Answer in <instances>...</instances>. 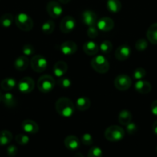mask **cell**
<instances>
[{
	"mask_svg": "<svg viewBox=\"0 0 157 157\" xmlns=\"http://www.w3.org/2000/svg\"><path fill=\"white\" fill-rule=\"evenodd\" d=\"M125 136V131L119 126L112 125L107 127L105 131V137L111 142H118L122 140Z\"/></svg>",
	"mask_w": 157,
	"mask_h": 157,
	"instance_id": "7a4b0ae2",
	"label": "cell"
},
{
	"mask_svg": "<svg viewBox=\"0 0 157 157\" xmlns=\"http://www.w3.org/2000/svg\"><path fill=\"white\" fill-rule=\"evenodd\" d=\"M114 85L119 90H126L132 85V80L128 75H119L114 80Z\"/></svg>",
	"mask_w": 157,
	"mask_h": 157,
	"instance_id": "52a82bcc",
	"label": "cell"
},
{
	"mask_svg": "<svg viewBox=\"0 0 157 157\" xmlns=\"http://www.w3.org/2000/svg\"><path fill=\"white\" fill-rule=\"evenodd\" d=\"M65 147L69 150H76L79 147L80 142L79 140L73 135L66 136V139L64 140Z\"/></svg>",
	"mask_w": 157,
	"mask_h": 157,
	"instance_id": "2e32d148",
	"label": "cell"
},
{
	"mask_svg": "<svg viewBox=\"0 0 157 157\" xmlns=\"http://www.w3.org/2000/svg\"><path fill=\"white\" fill-rule=\"evenodd\" d=\"M91 66L95 71L99 74H106L109 70V63L103 55H97L91 61Z\"/></svg>",
	"mask_w": 157,
	"mask_h": 157,
	"instance_id": "3957f363",
	"label": "cell"
},
{
	"mask_svg": "<svg viewBox=\"0 0 157 157\" xmlns=\"http://www.w3.org/2000/svg\"><path fill=\"white\" fill-rule=\"evenodd\" d=\"M106 6L108 10L112 13H117L122 9V3L119 0H108Z\"/></svg>",
	"mask_w": 157,
	"mask_h": 157,
	"instance_id": "d4e9b609",
	"label": "cell"
},
{
	"mask_svg": "<svg viewBox=\"0 0 157 157\" xmlns=\"http://www.w3.org/2000/svg\"><path fill=\"white\" fill-rule=\"evenodd\" d=\"M22 52L26 56H29V55H32L35 54V49L32 44H26L22 47Z\"/></svg>",
	"mask_w": 157,
	"mask_h": 157,
	"instance_id": "d590c367",
	"label": "cell"
},
{
	"mask_svg": "<svg viewBox=\"0 0 157 157\" xmlns=\"http://www.w3.org/2000/svg\"><path fill=\"white\" fill-rule=\"evenodd\" d=\"M22 128L26 133L35 134L38 131V126L36 122L32 120H26L22 123Z\"/></svg>",
	"mask_w": 157,
	"mask_h": 157,
	"instance_id": "5bb4252c",
	"label": "cell"
},
{
	"mask_svg": "<svg viewBox=\"0 0 157 157\" xmlns=\"http://www.w3.org/2000/svg\"><path fill=\"white\" fill-rule=\"evenodd\" d=\"M99 46L92 41H88L83 44V51L87 55H95L99 52Z\"/></svg>",
	"mask_w": 157,
	"mask_h": 157,
	"instance_id": "d6986e66",
	"label": "cell"
},
{
	"mask_svg": "<svg viewBox=\"0 0 157 157\" xmlns=\"http://www.w3.org/2000/svg\"><path fill=\"white\" fill-rule=\"evenodd\" d=\"M58 84L62 88H69L72 84V81L69 78L66 77H61L58 80Z\"/></svg>",
	"mask_w": 157,
	"mask_h": 157,
	"instance_id": "836d02e7",
	"label": "cell"
},
{
	"mask_svg": "<svg viewBox=\"0 0 157 157\" xmlns=\"http://www.w3.org/2000/svg\"><path fill=\"white\" fill-rule=\"evenodd\" d=\"M135 47L136 48V50L140 51V52L141 51H144L148 47V42L146 41V39L140 38V39L136 41V42L135 44Z\"/></svg>",
	"mask_w": 157,
	"mask_h": 157,
	"instance_id": "e575fe53",
	"label": "cell"
},
{
	"mask_svg": "<svg viewBox=\"0 0 157 157\" xmlns=\"http://www.w3.org/2000/svg\"><path fill=\"white\" fill-rule=\"evenodd\" d=\"M17 86H18V90L21 93L29 94L33 90L35 87V82L30 77H25L18 81Z\"/></svg>",
	"mask_w": 157,
	"mask_h": 157,
	"instance_id": "ba28073f",
	"label": "cell"
},
{
	"mask_svg": "<svg viewBox=\"0 0 157 157\" xmlns=\"http://www.w3.org/2000/svg\"><path fill=\"white\" fill-rule=\"evenodd\" d=\"M146 36L149 42L157 44V22L149 26L146 32Z\"/></svg>",
	"mask_w": 157,
	"mask_h": 157,
	"instance_id": "44dd1931",
	"label": "cell"
},
{
	"mask_svg": "<svg viewBox=\"0 0 157 157\" xmlns=\"http://www.w3.org/2000/svg\"><path fill=\"white\" fill-rule=\"evenodd\" d=\"M58 1L61 3H62V4H66V3H69L70 0H58Z\"/></svg>",
	"mask_w": 157,
	"mask_h": 157,
	"instance_id": "7bdbcfd3",
	"label": "cell"
},
{
	"mask_svg": "<svg viewBox=\"0 0 157 157\" xmlns=\"http://www.w3.org/2000/svg\"><path fill=\"white\" fill-rule=\"evenodd\" d=\"M75 27V20L73 17L68 16L64 17L62 19L61 23H60V30L63 33H69L72 32Z\"/></svg>",
	"mask_w": 157,
	"mask_h": 157,
	"instance_id": "30bf717a",
	"label": "cell"
},
{
	"mask_svg": "<svg viewBox=\"0 0 157 157\" xmlns=\"http://www.w3.org/2000/svg\"><path fill=\"white\" fill-rule=\"evenodd\" d=\"M88 157H103V151L98 147H93L89 150Z\"/></svg>",
	"mask_w": 157,
	"mask_h": 157,
	"instance_id": "1f68e13d",
	"label": "cell"
},
{
	"mask_svg": "<svg viewBox=\"0 0 157 157\" xmlns=\"http://www.w3.org/2000/svg\"><path fill=\"white\" fill-rule=\"evenodd\" d=\"M15 141L19 145L24 146L29 144V137L27 135L23 134V133H19V134L16 135V136H15Z\"/></svg>",
	"mask_w": 157,
	"mask_h": 157,
	"instance_id": "4dcf8cb0",
	"label": "cell"
},
{
	"mask_svg": "<svg viewBox=\"0 0 157 157\" xmlns=\"http://www.w3.org/2000/svg\"><path fill=\"white\" fill-rule=\"evenodd\" d=\"M2 102L7 107H14L16 105V99L12 93L7 92L2 97Z\"/></svg>",
	"mask_w": 157,
	"mask_h": 157,
	"instance_id": "484cf974",
	"label": "cell"
},
{
	"mask_svg": "<svg viewBox=\"0 0 157 157\" xmlns=\"http://www.w3.org/2000/svg\"><path fill=\"white\" fill-rule=\"evenodd\" d=\"M146 75V71L143 67H137L133 71V78L136 80H142Z\"/></svg>",
	"mask_w": 157,
	"mask_h": 157,
	"instance_id": "d6a6232c",
	"label": "cell"
},
{
	"mask_svg": "<svg viewBox=\"0 0 157 157\" xmlns=\"http://www.w3.org/2000/svg\"><path fill=\"white\" fill-rule=\"evenodd\" d=\"M55 29V23L52 20H48L45 21L42 25V30L46 35H50Z\"/></svg>",
	"mask_w": 157,
	"mask_h": 157,
	"instance_id": "f1b7e54d",
	"label": "cell"
},
{
	"mask_svg": "<svg viewBox=\"0 0 157 157\" xmlns=\"http://www.w3.org/2000/svg\"><path fill=\"white\" fill-rule=\"evenodd\" d=\"M151 111H152V114L157 116V100L156 101H154L152 103V105H151Z\"/></svg>",
	"mask_w": 157,
	"mask_h": 157,
	"instance_id": "60d3db41",
	"label": "cell"
},
{
	"mask_svg": "<svg viewBox=\"0 0 157 157\" xmlns=\"http://www.w3.org/2000/svg\"><path fill=\"white\" fill-rule=\"evenodd\" d=\"M97 29L103 32H109L111 31L114 27V21L112 18L108 17H103L97 21Z\"/></svg>",
	"mask_w": 157,
	"mask_h": 157,
	"instance_id": "4fadbf2b",
	"label": "cell"
},
{
	"mask_svg": "<svg viewBox=\"0 0 157 157\" xmlns=\"http://www.w3.org/2000/svg\"><path fill=\"white\" fill-rule=\"evenodd\" d=\"M15 22L17 27L25 32L31 31L33 28V21L32 18L26 13L18 14L15 18Z\"/></svg>",
	"mask_w": 157,
	"mask_h": 157,
	"instance_id": "5b68a950",
	"label": "cell"
},
{
	"mask_svg": "<svg viewBox=\"0 0 157 157\" xmlns=\"http://www.w3.org/2000/svg\"><path fill=\"white\" fill-rule=\"evenodd\" d=\"M68 65L65 61H57L53 67V73L57 78H61L67 72Z\"/></svg>",
	"mask_w": 157,
	"mask_h": 157,
	"instance_id": "ac0fdd59",
	"label": "cell"
},
{
	"mask_svg": "<svg viewBox=\"0 0 157 157\" xmlns=\"http://www.w3.org/2000/svg\"><path fill=\"white\" fill-rule=\"evenodd\" d=\"M77 50V45L74 41H64L60 46V51L65 55H72L75 53Z\"/></svg>",
	"mask_w": 157,
	"mask_h": 157,
	"instance_id": "9a60e30c",
	"label": "cell"
},
{
	"mask_svg": "<svg viewBox=\"0 0 157 157\" xmlns=\"http://www.w3.org/2000/svg\"><path fill=\"white\" fill-rule=\"evenodd\" d=\"M7 154L8 156L10 157H14L17 155L18 153V149L15 145H10L7 148Z\"/></svg>",
	"mask_w": 157,
	"mask_h": 157,
	"instance_id": "ab89813d",
	"label": "cell"
},
{
	"mask_svg": "<svg viewBox=\"0 0 157 157\" xmlns=\"http://www.w3.org/2000/svg\"><path fill=\"white\" fill-rule=\"evenodd\" d=\"M55 85V79L49 75H44L40 77L37 82L38 90L42 93H49L52 91Z\"/></svg>",
	"mask_w": 157,
	"mask_h": 157,
	"instance_id": "277c9868",
	"label": "cell"
},
{
	"mask_svg": "<svg viewBox=\"0 0 157 157\" xmlns=\"http://www.w3.org/2000/svg\"><path fill=\"white\" fill-rule=\"evenodd\" d=\"M137 130L138 129H137L136 124H134V123L130 122L126 125V131L129 135H133L136 133Z\"/></svg>",
	"mask_w": 157,
	"mask_h": 157,
	"instance_id": "f35d334b",
	"label": "cell"
},
{
	"mask_svg": "<svg viewBox=\"0 0 157 157\" xmlns=\"http://www.w3.org/2000/svg\"><path fill=\"white\" fill-rule=\"evenodd\" d=\"M46 10L50 17L57 18L62 14V7L58 2L55 1H50L46 6Z\"/></svg>",
	"mask_w": 157,
	"mask_h": 157,
	"instance_id": "9c48e42d",
	"label": "cell"
},
{
	"mask_svg": "<svg viewBox=\"0 0 157 157\" xmlns=\"http://www.w3.org/2000/svg\"><path fill=\"white\" fill-rule=\"evenodd\" d=\"M76 108L80 111H85L89 108L91 105V102L89 99L86 97H80L76 100Z\"/></svg>",
	"mask_w": 157,
	"mask_h": 157,
	"instance_id": "7402d4cb",
	"label": "cell"
},
{
	"mask_svg": "<svg viewBox=\"0 0 157 157\" xmlns=\"http://www.w3.org/2000/svg\"><path fill=\"white\" fill-rule=\"evenodd\" d=\"M87 35L90 38H95L98 36V29L95 25L90 26L87 30Z\"/></svg>",
	"mask_w": 157,
	"mask_h": 157,
	"instance_id": "74e56055",
	"label": "cell"
},
{
	"mask_svg": "<svg viewBox=\"0 0 157 157\" xmlns=\"http://www.w3.org/2000/svg\"><path fill=\"white\" fill-rule=\"evenodd\" d=\"M82 20L86 25L94 26L97 23V15L93 11L85 10L82 14Z\"/></svg>",
	"mask_w": 157,
	"mask_h": 157,
	"instance_id": "8fae6325",
	"label": "cell"
},
{
	"mask_svg": "<svg viewBox=\"0 0 157 157\" xmlns=\"http://www.w3.org/2000/svg\"><path fill=\"white\" fill-rule=\"evenodd\" d=\"M74 157H84V156H83V155L81 153H75V155L74 156Z\"/></svg>",
	"mask_w": 157,
	"mask_h": 157,
	"instance_id": "ee69618b",
	"label": "cell"
},
{
	"mask_svg": "<svg viewBox=\"0 0 157 157\" xmlns=\"http://www.w3.org/2000/svg\"><path fill=\"white\" fill-rule=\"evenodd\" d=\"M119 122L122 125L126 126L132 121V113L127 110H123L119 114Z\"/></svg>",
	"mask_w": 157,
	"mask_h": 157,
	"instance_id": "cb8c5ba5",
	"label": "cell"
},
{
	"mask_svg": "<svg viewBox=\"0 0 157 157\" xmlns=\"http://www.w3.org/2000/svg\"><path fill=\"white\" fill-rule=\"evenodd\" d=\"M55 110L60 116L70 117L75 111V106L72 101L67 98H60L55 103Z\"/></svg>",
	"mask_w": 157,
	"mask_h": 157,
	"instance_id": "6da1fadb",
	"label": "cell"
},
{
	"mask_svg": "<svg viewBox=\"0 0 157 157\" xmlns=\"http://www.w3.org/2000/svg\"><path fill=\"white\" fill-rule=\"evenodd\" d=\"M131 54V48L129 45L123 44L119 46L115 52V57L119 61H126L129 58Z\"/></svg>",
	"mask_w": 157,
	"mask_h": 157,
	"instance_id": "7c38bea8",
	"label": "cell"
},
{
	"mask_svg": "<svg viewBox=\"0 0 157 157\" xmlns=\"http://www.w3.org/2000/svg\"><path fill=\"white\" fill-rule=\"evenodd\" d=\"M134 87H135V90L138 93L143 94L149 93L152 90V86L150 83L146 81H143V80H139L135 84Z\"/></svg>",
	"mask_w": 157,
	"mask_h": 157,
	"instance_id": "e0dca14e",
	"label": "cell"
},
{
	"mask_svg": "<svg viewBox=\"0 0 157 157\" xmlns=\"http://www.w3.org/2000/svg\"><path fill=\"white\" fill-rule=\"evenodd\" d=\"M100 51L102 52V53L105 54V55H107V54L110 53L112 49V43L109 41H103V42L100 44Z\"/></svg>",
	"mask_w": 157,
	"mask_h": 157,
	"instance_id": "f546056e",
	"label": "cell"
},
{
	"mask_svg": "<svg viewBox=\"0 0 157 157\" xmlns=\"http://www.w3.org/2000/svg\"><path fill=\"white\" fill-rule=\"evenodd\" d=\"M30 64L34 71L37 73H41L46 69L48 62L46 58H44L42 55H36L32 57L30 61Z\"/></svg>",
	"mask_w": 157,
	"mask_h": 157,
	"instance_id": "8992f818",
	"label": "cell"
},
{
	"mask_svg": "<svg viewBox=\"0 0 157 157\" xmlns=\"http://www.w3.org/2000/svg\"><path fill=\"white\" fill-rule=\"evenodd\" d=\"M29 58L26 56H24V55L17 58L16 59H15V62H14L15 68L16 69V70L19 71H25L26 69H27V67H29Z\"/></svg>",
	"mask_w": 157,
	"mask_h": 157,
	"instance_id": "ffe728a7",
	"label": "cell"
},
{
	"mask_svg": "<svg viewBox=\"0 0 157 157\" xmlns=\"http://www.w3.org/2000/svg\"><path fill=\"white\" fill-rule=\"evenodd\" d=\"M13 15L10 13H6L0 17V25L4 28H9L13 22Z\"/></svg>",
	"mask_w": 157,
	"mask_h": 157,
	"instance_id": "83f0119b",
	"label": "cell"
},
{
	"mask_svg": "<svg viewBox=\"0 0 157 157\" xmlns=\"http://www.w3.org/2000/svg\"><path fill=\"white\" fill-rule=\"evenodd\" d=\"M16 86V81L13 78H6L1 81V87L5 91H10Z\"/></svg>",
	"mask_w": 157,
	"mask_h": 157,
	"instance_id": "603a6c76",
	"label": "cell"
},
{
	"mask_svg": "<svg viewBox=\"0 0 157 157\" xmlns=\"http://www.w3.org/2000/svg\"><path fill=\"white\" fill-rule=\"evenodd\" d=\"M152 131L155 135H157V121H155L152 124Z\"/></svg>",
	"mask_w": 157,
	"mask_h": 157,
	"instance_id": "b9f144b4",
	"label": "cell"
},
{
	"mask_svg": "<svg viewBox=\"0 0 157 157\" xmlns=\"http://www.w3.org/2000/svg\"><path fill=\"white\" fill-rule=\"evenodd\" d=\"M156 153H157V147H156Z\"/></svg>",
	"mask_w": 157,
	"mask_h": 157,
	"instance_id": "bcb514c9",
	"label": "cell"
},
{
	"mask_svg": "<svg viewBox=\"0 0 157 157\" xmlns=\"http://www.w3.org/2000/svg\"><path fill=\"white\" fill-rule=\"evenodd\" d=\"M82 143L86 146H91L93 144V139L92 136L89 133H84L81 138Z\"/></svg>",
	"mask_w": 157,
	"mask_h": 157,
	"instance_id": "8d00e7d4",
	"label": "cell"
},
{
	"mask_svg": "<svg viewBox=\"0 0 157 157\" xmlns=\"http://www.w3.org/2000/svg\"><path fill=\"white\" fill-rule=\"evenodd\" d=\"M12 140V134L9 130L0 131V146H6L9 144Z\"/></svg>",
	"mask_w": 157,
	"mask_h": 157,
	"instance_id": "4316f807",
	"label": "cell"
},
{
	"mask_svg": "<svg viewBox=\"0 0 157 157\" xmlns=\"http://www.w3.org/2000/svg\"><path fill=\"white\" fill-rule=\"evenodd\" d=\"M2 97H3V94H2L1 90H0V102H2Z\"/></svg>",
	"mask_w": 157,
	"mask_h": 157,
	"instance_id": "f6af8a7d",
	"label": "cell"
}]
</instances>
